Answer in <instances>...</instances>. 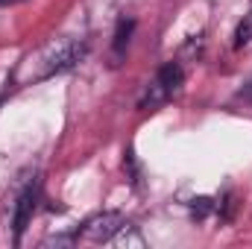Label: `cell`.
<instances>
[{
	"instance_id": "obj_1",
	"label": "cell",
	"mask_w": 252,
	"mask_h": 249,
	"mask_svg": "<svg viewBox=\"0 0 252 249\" xmlns=\"http://www.w3.org/2000/svg\"><path fill=\"white\" fill-rule=\"evenodd\" d=\"M88 53V44L85 41H73V38H64V41H56L44 50V70L41 76H53V73H62V70H70L73 64H79Z\"/></svg>"
},
{
	"instance_id": "obj_2",
	"label": "cell",
	"mask_w": 252,
	"mask_h": 249,
	"mask_svg": "<svg viewBox=\"0 0 252 249\" xmlns=\"http://www.w3.org/2000/svg\"><path fill=\"white\" fill-rule=\"evenodd\" d=\"M124 214L121 211H103V214H94L91 220H85L82 223V232H79V238H85V241H91V244H106V241H112L121 229H124Z\"/></svg>"
},
{
	"instance_id": "obj_3",
	"label": "cell",
	"mask_w": 252,
	"mask_h": 249,
	"mask_svg": "<svg viewBox=\"0 0 252 249\" xmlns=\"http://www.w3.org/2000/svg\"><path fill=\"white\" fill-rule=\"evenodd\" d=\"M35 199H38V185H27L18 193V202H15V214H12V226H15V238L24 235V229L30 226L32 220V211H35Z\"/></svg>"
},
{
	"instance_id": "obj_4",
	"label": "cell",
	"mask_w": 252,
	"mask_h": 249,
	"mask_svg": "<svg viewBox=\"0 0 252 249\" xmlns=\"http://www.w3.org/2000/svg\"><path fill=\"white\" fill-rule=\"evenodd\" d=\"M167 97H170V91H167L158 79H153V82L147 85V91L141 94V103H138V106H141V109H158Z\"/></svg>"
},
{
	"instance_id": "obj_5",
	"label": "cell",
	"mask_w": 252,
	"mask_h": 249,
	"mask_svg": "<svg viewBox=\"0 0 252 249\" xmlns=\"http://www.w3.org/2000/svg\"><path fill=\"white\" fill-rule=\"evenodd\" d=\"M156 79H158V82H161V85H164V88H167L170 94H173V91H176V88L182 85L185 73H182L179 62H167L164 67H161V70H158V73H156Z\"/></svg>"
},
{
	"instance_id": "obj_6",
	"label": "cell",
	"mask_w": 252,
	"mask_h": 249,
	"mask_svg": "<svg viewBox=\"0 0 252 249\" xmlns=\"http://www.w3.org/2000/svg\"><path fill=\"white\" fill-rule=\"evenodd\" d=\"M132 30H135V21H129V18H121V24H118V30H115V41H112V47H115V59H121L126 50V44H129V35H132Z\"/></svg>"
},
{
	"instance_id": "obj_7",
	"label": "cell",
	"mask_w": 252,
	"mask_h": 249,
	"mask_svg": "<svg viewBox=\"0 0 252 249\" xmlns=\"http://www.w3.org/2000/svg\"><path fill=\"white\" fill-rule=\"evenodd\" d=\"M247 44H252V12L244 15V21L235 30V47H247Z\"/></svg>"
},
{
	"instance_id": "obj_8",
	"label": "cell",
	"mask_w": 252,
	"mask_h": 249,
	"mask_svg": "<svg viewBox=\"0 0 252 249\" xmlns=\"http://www.w3.org/2000/svg\"><path fill=\"white\" fill-rule=\"evenodd\" d=\"M211 208H214V202H211L208 196H199V199H193V202H190V211H193L196 217H205Z\"/></svg>"
},
{
	"instance_id": "obj_9",
	"label": "cell",
	"mask_w": 252,
	"mask_h": 249,
	"mask_svg": "<svg viewBox=\"0 0 252 249\" xmlns=\"http://www.w3.org/2000/svg\"><path fill=\"white\" fill-rule=\"evenodd\" d=\"M0 3H15V0H0Z\"/></svg>"
},
{
	"instance_id": "obj_10",
	"label": "cell",
	"mask_w": 252,
	"mask_h": 249,
	"mask_svg": "<svg viewBox=\"0 0 252 249\" xmlns=\"http://www.w3.org/2000/svg\"><path fill=\"white\" fill-rule=\"evenodd\" d=\"M0 106H3V100H0Z\"/></svg>"
}]
</instances>
